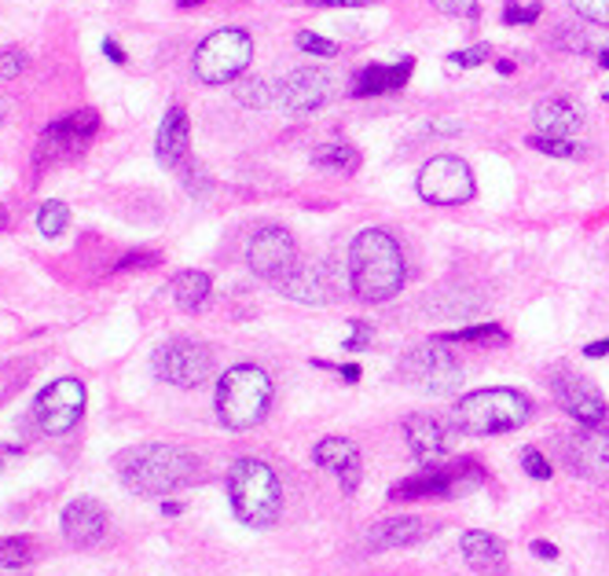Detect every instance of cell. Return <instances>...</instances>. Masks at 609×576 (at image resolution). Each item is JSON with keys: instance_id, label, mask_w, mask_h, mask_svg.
I'll list each match as a JSON object with an SVG mask.
<instances>
[{"instance_id": "1", "label": "cell", "mask_w": 609, "mask_h": 576, "mask_svg": "<svg viewBox=\"0 0 609 576\" xmlns=\"http://www.w3.org/2000/svg\"><path fill=\"white\" fill-rule=\"evenodd\" d=\"M408 280V264L397 247V239L382 228H368L349 247V283L352 294L368 305H382L401 294Z\"/></svg>"}, {"instance_id": "2", "label": "cell", "mask_w": 609, "mask_h": 576, "mask_svg": "<svg viewBox=\"0 0 609 576\" xmlns=\"http://www.w3.org/2000/svg\"><path fill=\"white\" fill-rule=\"evenodd\" d=\"M117 474L136 496H169L199 482V459L177 444H140L117 455Z\"/></svg>"}, {"instance_id": "3", "label": "cell", "mask_w": 609, "mask_h": 576, "mask_svg": "<svg viewBox=\"0 0 609 576\" xmlns=\"http://www.w3.org/2000/svg\"><path fill=\"white\" fill-rule=\"evenodd\" d=\"M228 499L243 526L272 529L283 515V485L280 474L264 459H235L228 471Z\"/></svg>"}, {"instance_id": "4", "label": "cell", "mask_w": 609, "mask_h": 576, "mask_svg": "<svg viewBox=\"0 0 609 576\" xmlns=\"http://www.w3.org/2000/svg\"><path fill=\"white\" fill-rule=\"evenodd\" d=\"M272 408V379L258 364H235L217 382V419L224 430H253Z\"/></svg>"}, {"instance_id": "5", "label": "cell", "mask_w": 609, "mask_h": 576, "mask_svg": "<svg viewBox=\"0 0 609 576\" xmlns=\"http://www.w3.org/2000/svg\"><path fill=\"white\" fill-rule=\"evenodd\" d=\"M532 415V400L526 393L496 386V389H474L466 397L455 400L452 422L455 430L470 437H493V433H510L518 426H526Z\"/></svg>"}, {"instance_id": "6", "label": "cell", "mask_w": 609, "mask_h": 576, "mask_svg": "<svg viewBox=\"0 0 609 576\" xmlns=\"http://www.w3.org/2000/svg\"><path fill=\"white\" fill-rule=\"evenodd\" d=\"M253 63V37L247 30H217L210 34L191 56V70H195L199 81L206 84H224V81H239V74Z\"/></svg>"}, {"instance_id": "7", "label": "cell", "mask_w": 609, "mask_h": 576, "mask_svg": "<svg viewBox=\"0 0 609 576\" xmlns=\"http://www.w3.org/2000/svg\"><path fill=\"white\" fill-rule=\"evenodd\" d=\"M397 371L408 386L433 393V397H452V393H459V386H463V364L455 360L444 338L415 346L411 353L401 360Z\"/></svg>"}, {"instance_id": "8", "label": "cell", "mask_w": 609, "mask_h": 576, "mask_svg": "<svg viewBox=\"0 0 609 576\" xmlns=\"http://www.w3.org/2000/svg\"><path fill=\"white\" fill-rule=\"evenodd\" d=\"M213 371V353L195 338H169L155 349V375L169 386L191 389L206 382Z\"/></svg>"}, {"instance_id": "9", "label": "cell", "mask_w": 609, "mask_h": 576, "mask_svg": "<svg viewBox=\"0 0 609 576\" xmlns=\"http://www.w3.org/2000/svg\"><path fill=\"white\" fill-rule=\"evenodd\" d=\"M95 133H100V114H95L92 106H84V111H74V114H67V118L45 125L41 144H37V162L41 166L70 162V158H78L84 147L92 144Z\"/></svg>"}, {"instance_id": "10", "label": "cell", "mask_w": 609, "mask_h": 576, "mask_svg": "<svg viewBox=\"0 0 609 576\" xmlns=\"http://www.w3.org/2000/svg\"><path fill=\"white\" fill-rule=\"evenodd\" d=\"M84 415V382L78 379H59L37 393L34 400V422L41 433L63 437L81 422Z\"/></svg>"}, {"instance_id": "11", "label": "cell", "mask_w": 609, "mask_h": 576, "mask_svg": "<svg viewBox=\"0 0 609 576\" xmlns=\"http://www.w3.org/2000/svg\"><path fill=\"white\" fill-rule=\"evenodd\" d=\"M419 195L433 206H459L474 199V173L459 155H437L419 169Z\"/></svg>"}, {"instance_id": "12", "label": "cell", "mask_w": 609, "mask_h": 576, "mask_svg": "<svg viewBox=\"0 0 609 576\" xmlns=\"http://www.w3.org/2000/svg\"><path fill=\"white\" fill-rule=\"evenodd\" d=\"M247 264L253 269V275L269 283H283L286 275L297 269V247L294 236L280 224H264L258 228L247 242Z\"/></svg>"}, {"instance_id": "13", "label": "cell", "mask_w": 609, "mask_h": 576, "mask_svg": "<svg viewBox=\"0 0 609 576\" xmlns=\"http://www.w3.org/2000/svg\"><path fill=\"white\" fill-rule=\"evenodd\" d=\"M551 389H554V400H559V408L569 415V419L580 422V426H602L609 419L606 397L584 375H576V371L559 368L551 375Z\"/></svg>"}, {"instance_id": "14", "label": "cell", "mask_w": 609, "mask_h": 576, "mask_svg": "<svg viewBox=\"0 0 609 576\" xmlns=\"http://www.w3.org/2000/svg\"><path fill=\"white\" fill-rule=\"evenodd\" d=\"M330 92H335V84H330L327 70L297 67L275 81V106H283L291 114H308V111H319L330 100Z\"/></svg>"}, {"instance_id": "15", "label": "cell", "mask_w": 609, "mask_h": 576, "mask_svg": "<svg viewBox=\"0 0 609 576\" xmlns=\"http://www.w3.org/2000/svg\"><path fill=\"white\" fill-rule=\"evenodd\" d=\"M565 463L587 482L609 485V433L598 430V426H584L580 433L565 441Z\"/></svg>"}, {"instance_id": "16", "label": "cell", "mask_w": 609, "mask_h": 576, "mask_svg": "<svg viewBox=\"0 0 609 576\" xmlns=\"http://www.w3.org/2000/svg\"><path fill=\"white\" fill-rule=\"evenodd\" d=\"M106 529H111V518H106L103 504H95V499L78 496L63 507V537L74 547H95V543L106 540Z\"/></svg>"}, {"instance_id": "17", "label": "cell", "mask_w": 609, "mask_h": 576, "mask_svg": "<svg viewBox=\"0 0 609 576\" xmlns=\"http://www.w3.org/2000/svg\"><path fill=\"white\" fill-rule=\"evenodd\" d=\"M313 459L316 466H324L341 482V493H357L360 485V471H363V459H360V448L346 441V437H324L316 448H313Z\"/></svg>"}, {"instance_id": "18", "label": "cell", "mask_w": 609, "mask_h": 576, "mask_svg": "<svg viewBox=\"0 0 609 576\" xmlns=\"http://www.w3.org/2000/svg\"><path fill=\"white\" fill-rule=\"evenodd\" d=\"M188 151H191V122H188V111L180 103H173L166 111L162 125H158V140H155V158L162 162L166 169H177L188 162Z\"/></svg>"}, {"instance_id": "19", "label": "cell", "mask_w": 609, "mask_h": 576, "mask_svg": "<svg viewBox=\"0 0 609 576\" xmlns=\"http://www.w3.org/2000/svg\"><path fill=\"white\" fill-rule=\"evenodd\" d=\"M411 70H415V59L411 56H404L401 63H393V67L371 63V67H363V70L352 74L349 92L357 95V100H368V95H390V92H397V89H404V84H408Z\"/></svg>"}, {"instance_id": "20", "label": "cell", "mask_w": 609, "mask_h": 576, "mask_svg": "<svg viewBox=\"0 0 609 576\" xmlns=\"http://www.w3.org/2000/svg\"><path fill=\"white\" fill-rule=\"evenodd\" d=\"M404 441H408L411 455L419 459L422 466H437L448 455V433L433 415H411V419L404 422Z\"/></svg>"}, {"instance_id": "21", "label": "cell", "mask_w": 609, "mask_h": 576, "mask_svg": "<svg viewBox=\"0 0 609 576\" xmlns=\"http://www.w3.org/2000/svg\"><path fill=\"white\" fill-rule=\"evenodd\" d=\"M437 526H430L426 518H415V515H401V518H386L379 521V526L368 529V547L371 551H390V547H411V543H419L430 537Z\"/></svg>"}, {"instance_id": "22", "label": "cell", "mask_w": 609, "mask_h": 576, "mask_svg": "<svg viewBox=\"0 0 609 576\" xmlns=\"http://www.w3.org/2000/svg\"><path fill=\"white\" fill-rule=\"evenodd\" d=\"M459 551H463V562L474 573L496 576V573L507 569V543L499 540V537H493V532H481V529L463 532V540H459Z\"/></svg>"}, {"instance_id": "23", "label": "cell", "mask_w": 609, "mask_h": 576, "mask_svg": "<svg viewBox=\"0 0 609 576\" xmlns=\"http://www.w3.org/2000/svg\"><path fill=\"white\" fill-rule=\"evenodd\" d=\"M532 122H537V133L543 136H569L573 140L584 129V111L565 95H551L532 111Z\"/></svg>"}, {"instance_id": "24", "label": "cell", "mask_w": 609, "mask_h": 576, "mask_svg": "<svg viewBox=\"0 0 609 576\" xmlns=\"http://www.w3.org/2000/svg\"><path fill=\"white\" fill-rule=\"evenodd\" d=\"M390 499H401V504H415V499H452V466H441V463L426 466L422 474L393 485Z\"/></svg>"}, {"instance_id": "25", "label": "cell", "mask_w": 609, "mask_h": 576, "mask_svg": "<svg viewBox=\"0 0 609 576\" xmlns=\"http://www.w3.org/2000/svg\"><path fill=\"white\" fill-rule=\"evenodd\" d=\"M286 297H294V302H305V305H327L330 302V286L324 280V272L316 269V264H302L297 261V269L286 275L283 283H275Z\"/></svg>"}, {"instance_id": "26", "label": "cell", "mask_w": 609, "mask_h": 576, "mask_svg": "<svg viewBox=\"0 0 609 576\" xmlns=\"http://www.w3.org/2000/svg\"><path fill=\"white\" fill-rule=\"evenodd\" d=\"M313 166L327 169V173H357L360 169V151L352 144H319L313 151Z\"/></svg>"}, {"instance_id": "27", "label": "cell", "mask_w": 609, "mask_h": 576, "mask_svg": "<svg viewBox=\"0 0 609 576\" xmlns=\"http://www.w3.org/2000/svg\"><path fill=\"white\" fill-rule=\"evenodd\" d=\"M210 275L206 272H180L173 280V302L184 308V313H195V308L206 305L210 297Z\"/></svg>"}, {"instance_id": "28", "label": "cell", "mask_w": 609, "mask_h": 576, "mask_svg": "<svg viewBox=\"0 0 609 576\" xmlns=\"http://www.w3.org/2000/svg\"><path fill=\"white\" fill-rule=\"evenodd\" d=\"M235 100L243 106H258V111H264V106H275V84L264 78H243L235 84Z\"/></svg>"}, {"instance_id": "29", "label": "cell", "mask_w": 609, "mask_h": 576, "mask_svg": "<svg viewBox=\"0 0 609 576\" xmlns=\"http://www.w3.org/2000/svg\"><path fill=\"white\" fill-rule=\"evenodd\" d=\"M67 221H70V210L63 206V202H56V199H48L45 206L37 210V231H41V236H48V239L63 236Z\"/></svg>"}, {"instance_id": "30", "label": "cell", "mask_w": 609, "mask_h": 576, "mask_svg": "<svg viewBox=\"0 0 609 576\" xmlns=\"http://www.w3.org/2000/svg\"><path fill=\"white\" fill-rule=\"evenodd\" d=\"M529 147L532 151H540V155H548V158H576V155H584V147L580 144H573L569 136H529Z\"/></svg>"}, {"instance_id": "31", "label": "cell", "mask_w": 609, "mask_h": 576, "mask_svg": "<svg viewBox=\"0 0 609 576\" xmlns=\"http://www.w3.org/2000/svg\"><path fill=\"white\" fill-rule=\"evenodd\" d=\"M444 341H507V330L499 324H481V327H463L452 335H441Z\"/></svg>"}, {"instance_id": "32", "label": "cell", "mask_w": 609, "mask_h": 576, "mask_svg": "<svg viewBox=\"0 0 609 576\" xmlns=\"http://www.w3.org/2000/svg\"><path fill=\"white\" fill-rule=\"evenodd\" d=\"M521 471H526L532 482H548V477L554 474V466L540 448H526V452H521Z\"/></svg>"}, {"instance_id": "33", "label": "cell", "mask_w": 609, "mask_h": 576, "mask_svg": "<svg viewBox=\"0 0 609 576\" xmlns=\"http://www.w3.org/2000/svg\"><path fill=\"white\" fill-rule=\"evenodd\" d=\"M569 8L587 23L609 26V0H569Z\"/></svg>"}, {"instance_id": "34", "label": "cell", "mask_w": 609, "mask_h": 576, "mask_svg": "<svg viewBox=\"0 0 609 576\" xmlns=\"http://www.w3.org/2000/svg\"><path fill=\"white\" fill-rule=\"evenodd\" d=\"M297 48L308 52V56H324V59L338 56V45H335V41L313 34V30H302V34H297Z\"/></svg>"}, {"instance_id": "35", "label": "cell", "mask_w": 609, "mask_h": 576, "mask_svg": "<svg viewBox=\"0 0 609 576\" xmlns=\"http://www.w3.org/2000/svg\"><path fill=\"white\" fill-rule=\"evenodd\" d=\"M430 4L441 8V12L452 19H466V23H477V15H481L477 0H430Z\"/></svg>"}, {"instance_id": "36", "label": "cell", "mask_w": 609, "mask_h": 576, "mask_svg": "<svg viewBox=\"0 0 609 576\" xmlns=\"http://www.w3.org/2000/svg\"><path fill=\"white\" fill-rule=\"evenodd\" d=\"M488 56H493V48H488V45H474V48L452 52V56H448V63H452V67H459V70H474V67H481V63H488Z\"/></svg>"}, {"instance_id": "37", "label": "cell", "mask_w": 609, "mask_h": 576, "mask_svg": "<svg viewBox=\"0 0 609 576\" xmlns=\"http://www.w3.org/2000/svg\"><path fill=\"white\" fill-rule=\"evenodd\" d=\"M26 67H30L26 52H19V48L0 52V81H12V78H19V74H26Z\"/></svg>"}, {"instance_id": "38", "label": "cell", "mask_w": 609, "mask_h": 576, "mask_svg": "<svg viewBox=\"0 0 609 576\" xmlns=\"http://www.w3.org/2000/svg\"><path fill=\"white\" fill-rule=\"evenodd\" d=\"M559 41H565V45H559L565 52H591L598 45V41L587 34V30H576V26H562L559 30Z\"/></svg>"}, {"instance_id": "39", "label": "cell", "mask_w": 609, "mask_h": 576, "mask_svg": "<svg viewBox=\"0 0 609 576\" xmlns=\"http://www.w3.org/2000/svg\"><path fill=\"white\" fill-rule=\"evenodd\" d=\"M540 15H543L540 4H526V8H521V4H507L504 8V23L507 26H532Z\"/></svg>"}, {"instance_id": "40", "label": "cell", "mask_w": 609, "mask_h": 576, "mask_svg": "<svg viewBox=\"0 0 609 576\" xmlns=\"http://www.w3.org/2000/svg\"><path fill=\"white\" fill-rule=\"evenodd\" d=\"M162 261V253L147 250V253H125L122 261L114 264V272H133V269H155V264Z\"/></svg>"}, {"instance_id": "41", "label": "cell", "mask_w": 609, "mask_h": 576, "mask_svg": "<svg viewBox=\"0 0 609 576\" xmlns=\"http://www.w3.org/2000/svg\"><path fill=\"white\" fill-rule=\"evenodd\" d=\"M349 330H352V335L346 338V349H352V353H360V349H368V346H371V338H375V327L363 324V319H352Z\"/></svg>"}, {"instance_id": "42", "label": "cell", "mask_w": 609, "mask_h": 576, "mask_svg": "<svg viewBox=\"0 0 609 576\" xmlns=\"http://www.w3.org/2000/svg\"><path fill=\"white\" fill-rule=\"evenodd\" d=\"M184 180H188V188L195 191V184L202 188V195H210V188H213V180L206 177V169H202L199 162H191L188 166V173H184Z\"/></svg>"}, {"instance_id": "43", "label": "cell", "mask_w": 609, "mask_h": 576, "mask_svg": "<svg viewBox=\"0 0 609 576\" xmlns=\"http://www.w3.org/2000/svg\"><path fill=\"white\" fill-rule=\"evenodd\" d=\"M313 8H368L379 4V0H308Z\"/></svg>"}, {"instance_id": "44", "label": "cell", "mask_w": 609, "mask_h": 576, "mask_svg": "<svg viewBox=\"0 0 609 576\" xmlns=\"http://www.w3.org/2000/svg\"><path fill=\"white\" fill-rule=\"evenodd\" d=\"M103 56L111 59L114 67H125V52L117 48V41H114V37H106V41H103Z\"/></svg>"}, {"instance_id": "45", "label": "cell", "mask_w": 609, "mask_h": 576, "mask_svg": "<svg viewBox=\"0 0 609 576\" xmlns=\"http://www.w3.org/2000/svg\"><path fill=\"white\" fill-rule=\"evenodd\" d=\"M430 129H433L437 136H459V133H463V125L452 122V118H444V122H433Z\"/></svg>"}, {"instance_id": "46", "label": "cell", "mask_w": 609, "mask_h": 576, "mask_svg": "<svg viewBox=\"0 0 609 576\" xmlns=\"http://www.w3.org/2000/svg\"><path fill=\"white\" fill-rule=\"evenodd\" d=\"M532 554H537V558H559V547L548 543V540H537L532 543Z\"/></svg>"}, {"instance_id": "47", "label": "cell", "mask_w": 609, "mask_h": 576, "mask_svg": "<svg viewBox=\"0 0 609 576\" xmlns=\"http://www.w3.org/2000/svg\"><path fill=\"white\" fill-rule=\"evenodd\" d=\"M606 353H609V338H602V341H591V346H584V357H591V360L606 357Z\"/></svg>"}, {"instance_id": "48", "label": "cell", "mask_w": 609, "mask_h": 576, "mask_svg": "<svg viewBox=\"0 0 609 576\" xmlns=\"http://www.w3.org/2000/svg\"><path fill=\"white\" fill-rule=\"evenodd\" d=\"M496 70H499V74H515V63H510V59H499Z\"/></svg>"}, {"instance_id": "49", "label": "cell", "mask_w": 609, "mask_h": 576, "mask_svg": "<svg viewBox=\"0 0 609 576\" xmlns=\"http://www.w3.org/2000/svg\"><path fill=\"white\" fill-rule=\"evenodd\" d=\"M162 510H166V515H180V510H184V507H180V504H173V499H169V504H166Z\"/></svg>"}, {"instance_id": "50", "label": "cell", "mask_w": 609, "mask_h": 576, "mask_svg": "<svg viewBox=\"0 0 609 576\" xmlns=\"http://www.w3.org/2000/svg\"><path fill=\"white\" fill-rule=\"evenodd\" d=\"M180 8H199V4H206V0H177Z\"/></svg>"}, {"instance_id": "51", "label": "cell", "mask_w": 609, "mask_h": 576, "mask_svg": "<svg viewBox=\"0 0 609 576\" xmlns=\"http://www.w3.org/2000/svg\"><path fill=\"white\" fill-rule=\"evenodd\" d=\"M4 228H8V210L0 206V231H4Z\"/></svg>"}, {"instance_id": "52", "label": "cell", "mask_w": 609, "mask_h": 576, "mask_svg": "<svg viewBox=\"0 0 609 576\" xmlns=\"http://www.w3.org/2000/svg\"><path fill=\"white\" fill-rule=\"evenodd\" d=\"M598 63H602V67H609V48L598 52Z\"/></svg>"}, {"instance_id": "53", "label": "cell", "mask_w": 609, "mask_h": 576, "mask_svg": "<svg viewBox=\"0 0 609 576\" xmlns=\"http://www.w3.org/2000/svg\"><path fill=\"white\" fill-rule=\"evenodd\" d=\"M4 118H8V103L0 100V125H4Z\"/></svg>"}, {"instance_id": "54", "label": "cell", "mask_w": 609, "mask_h": 576, "mask_svg": "<svg viewBox=\"0 0 609 576\" xmlns=\"http://www.w3.org/2000/svg\"><path fill=\"white\" fill-rule=\"evenodd\" d=\"M8 452H15V448H0V466H4V455H8Z\"/></svg>"}, {"instance_id": "55", "label": "cell", "mask_w": 609, "mask_h": 576, "mask_svg": "<svg viewBox=\"0 0 609 576\" xmlns=\"http://www.w3.org/2000/svg\"><path fill=\"white\" fill-rule=\"evenodd\" d=\"M606 103H609V92H606Z\"/></svg>"}]
</instances>
